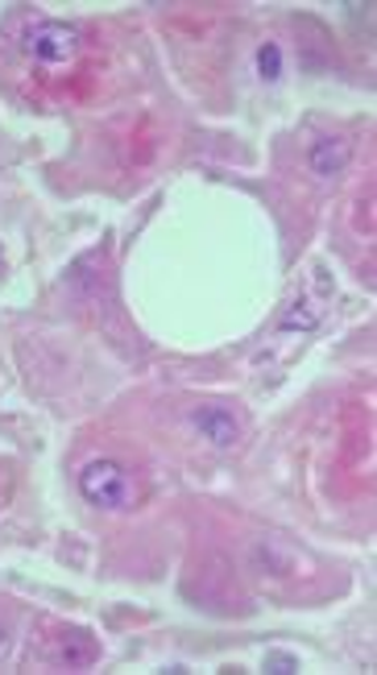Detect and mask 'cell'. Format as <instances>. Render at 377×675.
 <instances>
[{
    "label": "cell",
    "instance_id": "5b68a950",
    "mask_svg": "<svg viewBox=\"0 0 377 675\" xmlns=\"http://www.w3.org/2000/svg\"><path fill=\"white\" fill-rule=\"evenodd\" d=\"M51 658L54 663H63V667L84 672V667H91V663L100 658V646H96V639H91L87 630H63L51 646Z\"/></svg>",
    "mask_w": 377,
    "mask_h": 675
},
{
    "label": "cell",
    "instance_id": "6da1fadb",
    "mask_svg": "<svg viewBox=\"0 0 377 675\" xmlns=\"http://www.w3.org/2000/svg\"><path fill=\"white\" fill-rule=\"evenodd\" d=\"M79 493L96 510L125 514V510H133V502H138V481H133V473L120 460L100 457L79 469Z\"/></svg>",
    "mask_w": 377,
    "mask_h": 675
},
{
    "label": "cell",
    "instance_id": "277c9868",
    "mask_svg": "<svg viewBox=\"0 0 377 675\" xmlns=\"http://www.w3.org/2000/svg\"><path fill=\"white\" fill-rule=\"evenodd\" d=\"M348 158H353V150H348L344 137H315V141H311V153H308V167L315 179L332 183L336 174H344Z\"/></svg>",
    "mask_w": 377,
    "mask_h": 675
},
{
    "label": "cell",
    "instance_id": "3957f363",
    "mask_svg": "<svg viewBox=\"0 0 377 675\" xmlns=\"http://www.w3.org/2000/svg\"><path fill=\"white\" fill-rule=\"evenodd\" d=\"M191 427H195L212 448H220V452H228V448H237L240 443V422L228 406H200V410L191 415Z\"/></svg>",
    "mask_w": 377,
    "mask_h": 675
},
{
    "label": "cell",
    "instance_id": "52a82bcc",
    "mask_svg": "<svg viewBox=\"0 0 377 675\" xmlns=\"http://www.w3.org/2000/svg\"><path fill=\"white\" fill-rule=\"evenodd\" d=\"M320 320H324V307L311 303V311H303V303H294L291 311H287V320H282V332H294V328H299V332H311Z\"/></svg>",
    "mask_w": 377,
    "mask_h": 675
},
{
    "label": "cell",
    "instance_id": "ba28073f",
    "mask_svg": "<svg viewBox=\"0 0 377 675\" xmlns=\"http://www.w3.org/2000/svg\"><path fill=\"white\" fill-rule=\"evenodd\" d=\"M266 672H278V675H287V672H299V658L287 655V651H270L266 655V663H261Z\"/></svg>",
    "mask_w": 377,
    "mask_h": 675
},
{
    "label": "cell",
    "instance_id": "7a4b0ae2",
    "mask_svg": "<svg viewBox=\"0 0 377 675\" xmlns=\"http://www.w3.org/2000/svg\"><path fill=\"white\" fill-rule=\"evenodd\" d=\"M79 30L67 21H34L25 38H21V51L30 54L42 67H67L71 58L79 54Z\"/></svg>",
    "mask_w": 377,
    "mask_h": 675
},
{
    "label": "cell",
    "instance_id": "9c48e42d",
    "mask_svg": "<svg viewBox=\"0 0 377 675\" xmlns=\"http://www.w3.org/2000/svg\"><path fill=\"white\" fill-rule=\"evenodd\" d=\"M4 646H9V639H4V630H0V655H4Z\"/></svg>",
    "mask_w": 377,
    "mask_h": 675
},
{
    "label": "cell",
    "instance_id": "8992f818",
    "mask_svg": "<svg viewBox=\"0 0 377 675\" xmlns=\"http://www.w3.org/2000/svg\"><path fill=\"white\" fill-rule=\"evenodd\" d=\"M258 75L266 79V84L282 79V46H278V42H266V46L258 51Z\"/></svg>",
    "mask_w": 377,
    "mask_h": 675
}]
</instances>
